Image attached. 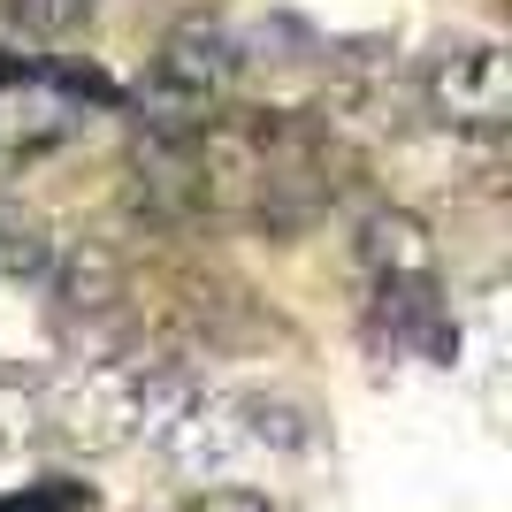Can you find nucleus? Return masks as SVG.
Segmentation results:
<instances>
[{"label":"nucleus","mask_w":512,"mask_h":512,"mask_svg":"<svg viewBox=\"0 0 512 512\" xmlns=\"http://www.w3.org/2000/svg\"><path fill=\"white\" fill-rule=\"evenodd\" d=\"M46 260H54L46 222L31 207H16V199H0V268L8 276H46Z\"/></svg>","instance_id":"6"},{"label":"nucleus","mask_w":512,"mask_h":512,"mask_svg":"<svg viewBox=\"0 0 512 512\" xmlns=\"http://www.w3.org/2000/svg\"><path fill=\"white\" fill-rule=\"evenodd\" d=\"M230 77H237V39L214 16H184L146 69V100H138L146 130H161V138L207 130V115L230 100Z\"/></svg>","instance_id":"3"},{"label":"nucleus","mask_w":512,"mask_h":512,"mask_svg":"<svg viewBox=\"0 0 512 512\" xmlns=\"http://www.w3.org/2000/svg\"><path fill=\"white\" fill-rule=\"evenodd\" d=\"M176 398H184V383H176L169 360L123 352V360L85 367V375L54 398V436H62L69 451H92V459H100V451L138 444L146 428H169Z\"/></svg>","instance_id":"1"},{"label":"nucleus","mask_w":512,"mask_h":512,"mask_svg":"<svg viewBox=\"0 0 512 512\" xmlns=\"http://www.w3.org/2000/svg\"><path fill=\"white\" fill-rule=\"evenodd\" d=\"M115 291H123V268H115V253H100V245L69 253V268H62V299H69V306H92V314H100Z\"/></svg>","instance_id":"7"},{"label":"nucleus","mask_w":512,"mask_h":512,"mask_svg":"<svg viewBox=\"0 0 512 512\" xmlns=\"http://www.w3.org/2000/svg\"><path fill=\"white\" fill-rule=\"evenodd\" d=\"M192 512H268V497H253V490H207Z\"/></svg>","instance_id":"11"},{"label":"nucleus","mask_w":512,"mask_h":512,"mask_svg":"<svg viewBox=\"0 0 512 512\" xmlns=\"http://www.w3.org/2000/svg\"><path fill=\"white\" fill-rule=\"evenodd\" d=\"M92 490L85 482H69V474H46V482H23V490L0 497V512H85Z\"/></svg>","instance_id":"10"},{"label":"nucleus","mask_w":512,"mask_h":512,"mask_svg":"<svg viewBox=\"0 0 512 512\" xmlns=\"http://www.w3.org/2000/svg\"><path fill=\"white\" fill-rule=\"evenodd\" d=\"M77 130H85V100L62 77H31V69L0 77V176L39 169L46 153H62Z\"/></svg>","instance_id":"4"},{"label":"nucleus","mask_w":512,"mask_h":512,"mask_svg":"<svg viewBox=\"0 0 512 512\" xmlns=\"http://www.w3.org/2000/svg\"><path fill=\"white\" fill-rule=\"evenodd\" d=\"M92 8H100V0H8L16 31H31V39H77L92 23Z\"/></svg>","instance_id":"9"},{"label":"nucleus","mask_w":512,"mask_h":512,"mask_svg":"<svg viewBox=\"0 0 512 512\" xmlns=\"http://www.w3.org/2000/svg\"><path fill=\"white\" fill-rule=\"evenodd\" d=\"M428 107H436L451 130H505L512 123V62H505V46L474 39V46L436 54V69H428Z\"/></svg>","instance_id":"5"},{"label":"nucleus","mask_w":512,"mask_h":512,"mask_svg":"<svg viewBox=\"0 0 512 512\" xmlns=\"http://www.w3.org/2000/svg\"><path fill=\"white\" fill-rule=\"evenodd\" d=\"M0 77H8V69H0Z\"/></svg>","instance_id":"12"},{"label":"nucleus","mask_w":512,"mask_h":512,"mask_svg":"<svg viewBox=\"0 0 512 512\" xmlns=\"http://www.w3.org/2000/svg\"><path fill=\"white\" fill-rule=\"evenodd\" d=\"M360 268H367V306L390 344H444V314H436V245H428L421 214L383 207L360 230Z\"/></svg>","instance_id":"2"},{"label":"nucleus","mask_w":512,"mask_h":512,"mask_svg":"<svg viewBox=\"0 0 512 512\" xmlns=\"http://www.w3.org/2000/svg\"><path fill=\"white\" fill-rule=\"evenodd\" d=\"M39 428H46V406L31 398V390L0 383V474H8V467L23 459V451L39 444Z\"/></svg>","instance_id":"8"}]
</instances>
